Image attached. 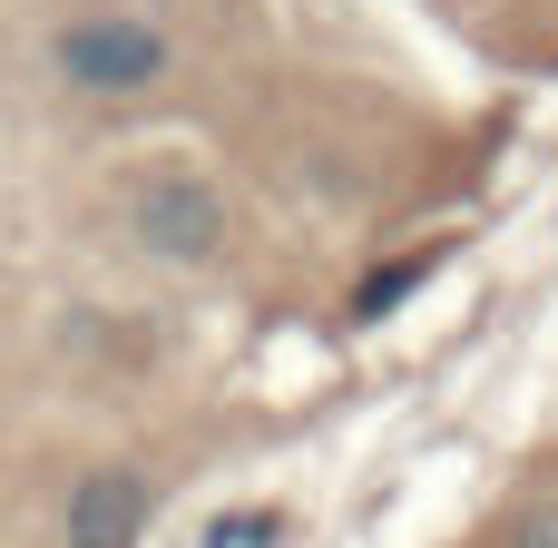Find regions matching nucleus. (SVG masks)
I'll return each mask as SVG.
<instances>
[{
  "label": "nucleus",
  "instance_id": "f257e3e1",
  "mask_svg": "<svg viewBox=\"0 0 558 548\" xmlns=\"http://www.w3.org/2000/svg\"><path fill=\"white\" fill-rule=\"evenodd\" d=\"M49 69L78 88V98H147L167 88L177 69V29L157 10H128V0H98V10H69L49 29Z\"/></svg>",
  "mask_w": 558,
  "mask_h": 548
},
{
  "label": "nucleus",
  "instance_id": "f03ea898",
  "mask_svg": "<svg viewBox=\"0 0 558 548\" xmlns=\"http://www.w3.org/2000/svg\"><path fill=\"white\" fill-rule=\"evenodd\" d=\"M128 235L157 265H216L226 255V186L196 167H157L128 186Z\"/></svg>",
  "mask_w": 558,
  "mask_h": 548
},
{
  "label": "nucleus",
  "instance_id": "7ed1b4c3",
  "mask_svg": "<svg viewBox=\"0 0 558 548\" xmlns=\"http://www.w3.org/2000/svg\"><path fill=\"white\" fill-rule=\"evenodd\" d=\"M147 539V480L137 471H88L59 510V548H137Z\"/></svg>",
  "mask_w": 558,
  "mask_h": 548
},
{
  "label": "nucleus",
  "instance_id": "20e7f679",
  "mask_svg": "<svg viewBox=\"0 0 558 548\" xmlns=\"http://www.w3.org/2000/svg\"><path fill=\"white\" fill-rule=\"evenodd\" d=\"M510 548H558V490L530 500V510H510Z\"/></svg>",
  "mask_w": 558,
  "mask_h": 548
},
{
  "label": "nucleus",
  "instance_id": "39448f33",
  "mask_svg": "<svg viewBox=\"0 0 558 548\" xmlns=\"http://www.w3.org/2000/svg\"><path fill=\"white\" fill-rule=\"evenodd\" d=\"M255 539H275V520H265V510H245V520H216V529H206V548H255Z\"/></svg>",
  "mask_w": 558,
  "mask_h": 548
}]
</instances>
